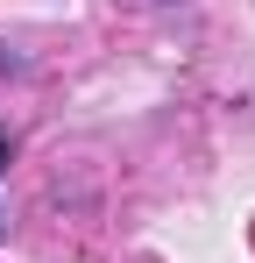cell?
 Segmentation results:
<instances>
[{"mask_svg": "<svg viewBox=\"0 0 255 263\" xmlns=\"http://www.w3.org/2000/svg\"><path fill=\"white\" fill-rule=\"evenodd\" d=\"M0 171H7V135H0Z\"/></svg>", "mask_w": 255, "mask_h": 263, "instance_id": "obj_1", "label": "cell"}]
</instances>
